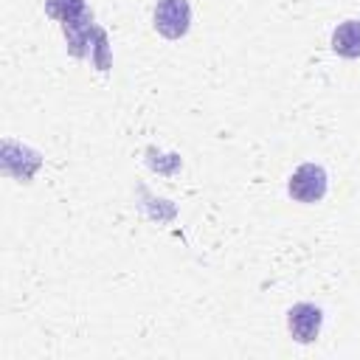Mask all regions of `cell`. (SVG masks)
<instances>
[{"label":"cell","mask_w":360,"mask_h":360,"mask_svg":"<svg viewBox=\"0 0 360 360\" xmlns=\"http://www.w3.org/2000/svg\"><path fill=\"white\" fill-rule=\"evenodd\" d=\"M287 188H290V197L298 202H318L326 194V172L318 163H304L292 172Z\"/></svg>","instance_id":"6da1fadb"},{"label":"cell","mask_w":360,"mask_h":360,"mask_svg":"<svg viewBox=\"0 0 360 360\" xmlns=\"http://www.w3.org/2000/svg\"><path fill=\"white\" fill-rule=\"evenodd\" d=\"M290 332L298 343H312L321 332V309L315 304H295L290 312Z\"/></svg>","instance_id":"3957f363"},{"label":"cell","mask_w":360,"mask_h":360,"mask_svg":"<svg viewBox=\"0 0 360 360\" xmlns=\"http://www.w3.org/2000/svg\"><path fill=\"white\" fill-rule=\"evenodd\" d=\"M332 48H335V53H340L346 59H357L360 56V20L340 22L332 34Z\"/></svg>","instance_id":"277c9868"},{"label":"cell","mask_w":360,"mask_h":360,"mask_svg":"<svg viewBox=\"0 0 360 360\" xmlns=\"http://www.w3.org/2000/svg\"><path fill=\"white\" fill-rule=\"evenodd\" d=\"M188 22H191L188 0H158V6H155V28L163 37L180 39L188 31Z\"/></svg>","instance_id":"7a4b0ae2"}]
</instances>
